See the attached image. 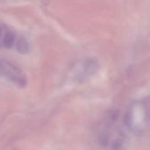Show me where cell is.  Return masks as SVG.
Listing matches in <instances>:
<instances>
[{
  "label": "cell",
  "mask_w": 150,
  "mask_h": 150,
  "mask_svg": "<svg viewBox=\"0 0 150 150\" xmlns=\"http://www.w3.org/2000/svg\"><path fill=\"white\" fill-rule=\"evenodd\" d=\"M125 125L129 131L142 134L150 127V98L133 102L125 115Z\"/></svg>",
  "instance_id": "1"
},
{
  "label": "cell",
  "mask_w": 150,
  "mask_h": 150,
  "mask_svg": "<svg viewBox=\"0 0 150 150\" xmlns=\"http://www.w3.org/2000/svg\"><path fill=\"white\" fill-rule=\"evenodd\" d=\"M0 76L8 78L19 87L26 85V77L22 71L9 62L0 60Z\"/></svg>",
  "instance_id": "2"
},
{
  "label": "cell",
  "mask_w": 150,
  "mask_h": 150,
  "mask_svg": "<svg viewBox=\"0 0 150 150\" xmlns=\"http://www.w3.org/2000/svg\"><path fill=\"white\" fill-rule=\"evenodd\" d=\"M103 142L111 149H117L123 143V134L114 124H109L105 127L101 135Z\"/></svg>",
  "instance_id": "3"
},
{
  "label": "cell",
  "mask_w": 150,
  "mask_h": 150,
  "mask_svg": "<svg viewBox=\"0 0 150 150\" xmlns=\"http://www.w3.org/2000/svg\"><path fill=\"white\" fill-rule=\"evenodd\" d=\"M16 47H17V50L20 53V54H27L28 51H29V45H28V42L27 40L25 39V37H20L18 38V41H17V44H16Z\"/></svg>",
  "instance_id": "4"
},
{
  "label": "cell",
  "mask_w": 150,
  "mask_h": 150,
  "mask_svg": "<svg viewBox=\"0 0 150 150\" xmlns=\"http://www.w3.org/2000/svg\"><path fill=\"white\" fill-rule=\"evenodd\" d=\"M15 41V33L11 31H8L3 40V44L6 48H11Z\"/></svg>",
  "instance_id": "5"
},
{
  "label": "cell",
  "mask_w": 150,
  "mask_h": 150,
  "mask_svg": "<svg viewBox=\"0 0 150 150\" xmlns=\"http://www.w3.org/2000/svg\"><path fill=\"white\" fill-rule=\"evenodd\" d=\"M1 33H2V29H1V27H0V36H1Z\"/></svg>",
  "instance_id": "6"
}]
</instances>
